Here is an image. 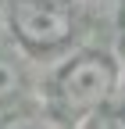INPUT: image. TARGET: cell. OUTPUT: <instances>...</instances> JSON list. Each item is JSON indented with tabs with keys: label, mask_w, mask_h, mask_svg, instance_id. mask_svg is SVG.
<instances>
[{
	"label": "cell",
	"mask_w": 125,
	"mask_h": 129,
	"mask_svg": "<svg viewBox=\"0 0 125 129\" xmlns=\"http://www.w3.org/2000/svg\"><path fill=\"white\" fill-rule=\"evenodd\" d=\"M114 86H118V68L107 54H100V50L79 54L54 79V108L65 118L97 115L111 101Z\"/></svg>",
	"instance_id": "1"
},
{
	"label": "cell",
	"mask_w": 125,
	"mask_h": 129,
	"mask_svg": "<svg viewBox=\"0 0 125 129\" xmlns=\"http://www.w3.org/2000/svg\"><path fill=\"white\" fill-rule=\"evenodd\" d=\"M11 25L32 50H54L72 36V11L61 0H14Z\"/></svg>",
	"instance_id": "2"
},
{
	"label": "cell",
	"mask_w": 125,
	"mask_h": 129,
	"mask_svg": "<svg viewBox=\"0 0 125 129\" xmlns=\"http://www.w3.org/2000/svg\"><path fill=\"white\" fill-rule=\"evenodd\" d=\"M68 4L97 25H114L125 14V0H68Z\"/></svg>",
	"instance_id": "3"
},
{
	"label": "cell",
	"mask_w": 125,
	"mask_h": 129,
	"mask_svg": "<svg viewBox=\"0 0 125 129\" xmlns=\"http://www.w3.org/2000/svg\"><path fill=\"white\" fill-rule=\"evenodd\" d=\"M0 129H61V122L43 111H18V115L0 118Z\"/></svg>",
	"instance_id": "4"
},
{
	"label": "cell",
	"mask_w": 125,
	"mask_h": 129,
	"mask_svg": "<svg viewBox=\"0 0 125 129\" xmlns=\"http://www.w3.org/2000/svg\"><path fill=\"white\" fill-rule=\"evenodd\" d=\"M22 90V68L7 54H0V104H7L11 97H18Z\"/></svg>",
	"instance_id": "5"
},
{
	"label": "cell",
	"mask_w": 125,
	"mask_h": 129,
	"mask_svg": "<svg viewBox=\"0 0 125 129\" xmlns=\"http://www.w3.org/2000/svg\"><path fill=\"white\" fill-rule=\"evenodd\" d=\"M89 129H125V115H118V111H97L89 118Z\"/></svg>",
	"instance_id": "6"
}]
</instances>
